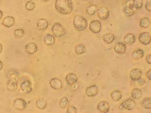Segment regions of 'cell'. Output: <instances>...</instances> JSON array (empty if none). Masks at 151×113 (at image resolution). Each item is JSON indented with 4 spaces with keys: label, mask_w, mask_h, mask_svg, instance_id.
Wrapping results in <instances>:
<instances>
[{
    "label": "cell",
    "mask_w": 151,
    "mask_h": 113,
    "mask_svg": "<svg viewBox=\"0 0 151 113\" xmlns=\"http://www.w3.org/2000/svg\"><path fill=\"white\" fill-rule=\"evenodd\" d=\"M55 7L58 13L63 15L71 14L74 9L72 0H56Z\"/></svg>",
    "instance_id": "obj_1"
},
{
    "label": "cell",
    "mask_w": 151,
    "mask_h": 113,
    "mask_svg": "<svg viewBox=\"0 0 151 113\" xmlns=\"http://www.w3.org/2000/svg\"><path fill=\"white\" fill-rule=\"evenodd\" d=\"M73 25L76 30L83 31L87 27V21L83 16L76 15L73 20Z\"/></svg>",
    "instance_id": "obj_2"
},
{
    "label": "cell",
    "mask_w": 151,
    "mask_h": 113,
    "mask_svg": "<svg viewBox=\"0 0 151 113\" xmlns=\"http://www.w3.org/2000/svg\"><path fill=\"white\" fill-rule=\"evenodd\" d=\"M52 31L54 36L57 37H62L67 34V31L59 23H56L52 27Z\"/></svg>",
    "instance_id": "obj_3"
},
{
    "label": "cell",
    "mask_w": 151,
    "mask_h": 113,
    "mask_svg": "<svg viewBox=\"0 0 151 113\" xmlns=\"http://www.w3.org/2000/svg\"><path fill=\"white\" fill-rule=\"evenodd\" d=\"M136 107V103L133 99H129L124 101H123L122 103L120 105L119 108L120 109H125L131 111L134 109Z\"/></svg>",
    "instance_id": "obj_4"
},
{
    "label": "cell",
    "mask_w": 151,
    "mask_h": 113,
    "mask_svg": "<svg viewBox=\"0 0 151 113\" xmlns=\"http://www.w3.org/2000/svg\"><path fill=\"white\" fill-rule=\"evenodd\" d=\"M101 23L98 20H93L90 23L89 29L94 33H98L101 30Z\"/></svg>",
    "instance_id": "obj_5"
},
{
    "label": "cell",
    "mask_w": 151,
    "mask_h": 113,
    "mask_svg": "<svg viewBox=\"0 0 151 113\" xmlns=\"http://www.w3.org/2000/svg\"><path fill=\"white\" fill-rule=\"evenodd\" d=\"M139 40L142 44L147 45L151 43V35L147 32H143L139 34Z\"/></svg>",
    "instance_id": "obj_6"
},
{
    "label": "cell",
    "mask_w": 151,
    "mask_h": 113,
    "mask_svg": "<svg viewBox=\"0 0 151 113\" xmlns=\"http://www.w3.org/2000/svg\"><path fill=\"white\" fill-rule=\"evenodd\" d=\"M14 106L18 111H23L26 109L27 103L24 99L18 98L14 101Z\"/></svg>",
    "instance_id": "obj_7"
},
{
    "label": "cell",
    "mask_w": 151,
    "mask_h": 113,
    "mask_svg": "<svg viewBox=\"0 0 151 113\" xmlns=\"http://www.w3.org/2000/svg\"><path fill=\"white\" fill-rule=\"evenodd\" d=\"M110 14V11L106 7H102L99 8L98 10V16L101 20H106L109 17Z\"/></svg>",
    "instance_id": "obj_8"
},
{
    "label": "cell",
    "mask_w": 151,
    "mask_h": 113,
    "mask_svg": "<svg viewBox=\"0 0 151 113\" xmlns=\"http://www.w3.org/2000/svg\"><path fill=\"white\" fill-rule=\"evenodd\" d=\"M142 71L140 68H134L130 72V77L133 81H139L141 78Z\"/></svg>",
    "instance_id": "obj_9"
},
{
    "label": "cell",
    "mask_w": 151,
    "mask_h": 113,
    "mask_svg": "<svg viewBox=\"0 0 151 113\" xmlns=\"http://www.w3.org/2000/svg\"><path fill=\"white\" fill-rule=\"evenodd\" d=\"M20 87L22 91L26 93H30L32 90V83L28 80H25L21 83Z\"/></svg>",
    "instance_id": "obj_10"
},
{
    "label": "cell",
    "mask_w": 151,
    "mask_h": 113,
    "mask_svg": "<svg viewBox=\"0 0 151 113\" xmlns=\"http://www.w3.org/2000/svg\"><path fill=\"white\" fill-rule=\"evenodd\" d=\"M50 86L53 89L58 90L62 89L63 87L62 81L58 78H54L50 81Z\"/></svg>",
    "instance_id": "obj_11"
},
{
    "label": "cell",
    "mask_w": 151,
    "mask_h": 113,
    "mask_svg": "<svg viewBox=\"0 0 151 113\" xmlns=\"http://www.w3.org/2000/svg\"><path fill=\"white\" fill-rule=\"evenodd\" d=\"M98 93V89L97 85H93L88 87L85 91L86 95L89 97H93L97 95Z\"/></svg>",
    "instance_id": "obj_12"
},
{
    "label": "cell",
    "mask_w": 151,
    "mask_h": 113,
    "mask_svg": "<svg viewBox=\"0 0 151 113\" xmlns=\"http://www.w3.org/2000/svg\"><path fill=\"white\" fill-rule=\"evenodd\" d=\"M114 50L115 52L119 54L125 53L127 51V46L124 43L118 42L115 44L114 47Z\"/></svg>",
    "instance_id": "obj_13"
},
{
    "label": "cell",
    "mask_w": 151,
    "mask_h": 113,
    "mask_svg": "<svg viewBox=\"0 0 151 113\" xmlns=\"http://www.w3.org/2000/svg\"><path fill=\"white\" fill-rule=\"evenodd\" d=\"M97 109L101 113H107L110 111V104L107 101H101L98 105Z\"/></svg>",
    "instance_id": "obj_14"
},
{
    "label": "cell",
    "mask_w": 151,
    "mask_h": 113,
    "mask_svg": "<svg viewBox=\"0 0 151 113\" xmlns=\"http://www.w3.org/2000/svg\"><path fill=\"white\" fill-rule=\"evenodd\" d=\"M3 25L7 28H10L14 25L15 19L12 16H7L4 18L2 22Z\"/></svg>",
    "instance_id": "obj_15"
},
{
    "label": "cell",
    "mask_w": 151,
    "mask_h": 113,
    "mask_svg": "<svg viewBox=\"0 0 151 113\" xmlns=\"http://www.w3.org/2000/svg\"><path fill=\"white\" fill-rule=\"evenodd\" d=\"M37 46L34 43H30L25 46L26 51L29 54H33L37 51Z\"/></svg>",
    "instance_id": "obj_16"
},
{
    "label": "cell",
    "mask_w": 151,
    "mask_h": 113,
    "mask_svg": "<svg viewBox=\"0 0 151 113\" xmlns=\"http://www.w3.org/2000/svg\"><path fill=\"white\" fill-rule=\"evenodd\" d=\"M48 22L44 19H41L38 20L37 24V28L40 31H44L48 28Z\"/></svg>",
    "instance_id": "obj_17"
},
{
    "label": "cell",
    "mask_w": 151,
    "mask_h": 113,
    "mask_svg": "<svg viewBox=\"0 0 151 113\" xmlns=\"http://www.w3.org/2000/svg\"><path fill=\"white\" fill-rule=\"evenodd\" d=\"M44 42L46 45H52L55 42V38L52 34H46L44 37Z\"/></svg>",
    "instance_id": "obj_18"
},
{
    "label": "cell",
    "mask_w": 151,
    "mask_h": 113,
    "mask_svg": "<svg viewBox=\"0 0 151 113\" xmlns=\"http://www.w3.org/2000/svg\"><path fill=\"white\" fill-rule=\"evenodd\" d=\"M66 81L67 83L69 85H71L73 83L77 82L78 77L76 74L73 73L68 74L66 77Z\"/></svg>",
    "instance_id": "obj_19"
},
{
    "label": "cell",
    "mask_w": 151,
    "mask_h": 113,
    "mask_svg": "<svg viewBox=\"0 0 151 113\" xmlns=\"http://www.w3.org/2000/svg\"><path fill=\"white\" fill-rule=\"evenodd\" d=\"M124 41L127 44L131 45L135 41V37L133 33H129L125 35L124 38Z\"/></svg>",
    "instance_id": "obj_20"
},
{
    "label": "cell",
    "mask_w": 151,
    "mask_h": 113,
    "mask_svg": "<svg viewBox=\"0 0 151 113\" xmlns=\"http://www.w3.org/2000/svg\"><path fill=\"white\" fill-rule=\"evenodd\" d=\"M144 55V52L143 50L141 49H138L137 50H135L132 53L131 56L132 58H133L135 60H139L143 58Z\"/></svg>",
    "instance_id": "obj_21"
},
{
    "label": "cell",
    "mask_w": 151,
    "mask_h": 113,
    "mask_svg": "<svg viewBox=\"0 0 151 113\" xmlns=\"http://www.w3.org/2000/svg\"><path fill=\"white\" fill-rule=\"evenodd\" d=\"M8 78L9 81L17 82L19 79V74L15 70H11L8 72Z\"/></svg>",
    "instance_id": "obj_22"
},
{
    "label": "cell",
    "mask_w": 151,
    "mask_h": 113,
    "mask_svg": "<svg viewBox=\"0 0 151 113\" xmlns=\"http://www.w3.org/2000/svg\"><path fill=\"white\" fill-rule=\"evenodd\" d=\"M131 97L135 99H139L141 98L143 93L141 89L135 88L132 91L131 93Z\"/></svg>",
    "instance_id": "obj_23"
},
{
    "label": "cell",
    "mask_w": 151,
    "mask_h": 113,
    "mask_svg": "<svg viewBox=\"0 0 151 113\" xmlns=\"http://www.w3.org/2000/svg\"><path fill=\"white\" fill-rule=\"evenodd\" d=\"M7 88L10 91H16L18 88V84L16 81H8L7 85Z\"/></svg>",
    "instance_id": "obj_24"
},
{
    "label": "cell",
    "mask_w": 151,
    "mask_h": 113,
    "mask_svg": "<svg viewBox=\"0 0 151 113\" xmlns=\"http://www.w3.org/2000/svg\"><path fill=\"white\" fill-rule=\"evenodd\" d=\"M103 39L104 41L106 43L111 44L113 42V41L115 39V36L112 33H107V34L104 35L103 37Z\"/></svg>",
    "instance_id": "obj_25"
},
{
    "label": "cell",
    "mask_w": 151,
    "mask_h": 113,
    "mask_svg": "<svg viewBox=\"0 0 151 113\" xmlns=\"http://www.w3.org/2000/svg\"><path fill=\"white\" fill-rule=\"evenodd\" d=\"M111 97L114 101H119L122 98V93L119 91L116 90L112 93L111 94Z\"/></svg>",
    "instance_id": "obj_26"
},
{
    "label": "cell",
    "mask_w": 151,
    "mask_h": 113,
    "mask_svg": "<svg viewBox=\"0 0 151 113\" xmlns=\"http://www.w3.org/2000/svg\"><path fill=\"white\" fill-rule=\"evenodd\" d=\"M123 13L124 15L127 17H129L133 16V15L135 13L133 9L129 8V7L127 6H125V7L123 8Z\"/></svg>",
    "instance_id": "obj_27"
},
{
    "label": "cell",
    "mask_w": 151,
    "mask_h": 113,
    "mask_svg": "<svg viewBox=\"0 0 151 113\" xmlns=\"http://www.w3.org/2000/svg\"><path fill=\"white\" fill-rule=\"evenodd\" d=\"M150 20L149 18H143L141 19L140 22H139V25L141 28L146 29L148 28L150 25Z\"/></svg>",
    "instance_id": "obj_28"
},
{
    "label": "cell",
    "mask_w": 151,
    "mask_h": 113,
    "mask_svg": "<svg viewBox=\"0 0 151 113\" xmlns=\"http://www.w3.org/2000/svg\"><path fill=\"white\" fill-rule=\"evenodd\" d=\"M36 105L37 107L40 110H44L47 105V103L44 99H39L36 101Z\"/></svg>",
    "instance_id": "obj_29"
},
{
    "label": "cell",
    "mask_w": 151,
    "mask_h": 113,
    "mask_svg": "<svg viewBox=\"0 0 151 113\" xmlns=\"http://www.w3.org/2000/svg\"><path fill=\"white\" fill-rule=\"evenodd\" d=\"M141 105L146 109H150L151 108V97H147L141 101Z\"/></svg>",
    "instance_id": "obj_30"
},
{
    "label": "cell",
    "mask_w": 151,
    "mask_h": 113,
    "mask_svg": "<svg viewBox=\"0 0 151 113\" xmlns=\"http://www.w3.org/2000/svg\"><path fill=\"white\" fill-rule=\"evenodd\" d=\"M97 6L94 4H92L86 8V13L89 15H93L97 11Z\"/></svg>",
    "instance_id": "obj_31"
},
{
    "label": "cell",
    "mask_w": 151,
    "mask_h": 113,
    "mask_svg": "<svg viewBox=\"0 0 151 113\" xmlns=\"http://www.w3.org/2000/svg\"><path fill=\"white\" fill-rule=\"evenodd\" d=\"M86 51V50L85 47L82 44H79L76 46V53L77 54H79V55L85 53Z\"/></svg>",
    "instance_id": "obj_32"
},
{
    "label": "cell",
    "mask_w": 151,
    "mask_h": 113,
    "mask_svg": "<svg viewBox=\"0 0 151 113\" xmlns=\"http://www.w3.org/2000/svg\"><path fill=\"white\" fill-rule=\"evenodd\" d=\"M133 7L135 9L139 10H140L143 5V0H133Z\"/></svg>",
    "instance_id": "obj_33"
},
{
    "label": "cell",
    "mask_w": 151,
    "mask_h": 113,
    "mask_svg": "<svg viewBox=\"0 0 151 113\" xmlns=\"http://www.w3.org/2000/svg\"><path fill=\"white\" fill-rule=\"evenodd\" d=\"M14 35L16 37L20 38L24 36L25 32L22 29H17L14 30Z\"/></svg>",
    "instance_id": "obj_34"
},
{
    "label": "cell",
    "mask_w": 151,
    "mask_h": 113,
    "mask_svg": "<svg viewBox=\"0 0 151 113\" xmlns=\"http://www.w3.org/2000/svg\"><path fill=\"white\" fill-rule=\"evenodd\" d=\"M69 105V101L68 99L66 97H64L61 99L60 102V106L63 109H65L68 107Z\"/></svg>",
    "instance_id": "obj_35"
},
{
    "label": "cell",
    "mask_w": 151,
    "mask_h": 113,
    "mask_svg": "<svg viewBox=\"0 0 151 113\" xmlns=\"http://www.w3.org/2000/svg\"><path fill=\"white\" fill-rule=\"evenodd\" d=\"M25 8L28 11H32L35 8V4L32 1H29L26 3Z\"/></svg>",
    "instance_id": "obj_36"
},
{
    "label": "cell",
    "mask_w": 151,
    "mask_h": 113,
    "mask_svg": "<svg viewBox=\"0 0 151 113\" xmlns=\"http://www.w3.org/2000/svg\"><path fill=\"white\" fill-rule=\"evenodd\" d=\"M67 112L69 113H76L77 112V109L74 106H70L68 107Z\"/></svg>",
    "instance_id": "obj_37"
},
{
    "label": "cell",
    "mask_w": 151,
    "mask_h": 113,
    "mask_svg": "<svg viewBox=\"0 0 151 113\" xmlns=\"http://www.w3.org/2000/svg\"><path fill=\"white\" fill-rule=\"evenodd\" d=\"M145 8L148 11H151V0H147L145 5Z\"/></svg>",
    "instance_id": "obj_38"
},
{
    "label": "cell",
    "mask_w": 151,
    "mask_h": 113,
    "mask_svg": "<svg viewBox=\"0 0 151 113\" xmlns=\"http://www.w3.org/2000/svg\"><path fill=\"white\" fill-rule=\"evenodd\" d=\"M70 85V88H71L72 90H73V91H76V89H77L78 88V87H79V85H78V83L77 82L73 83V84Z\"/></svg>",
    "instance_id": "obj_39"
},
{
    "label": "cell",
    "mask_w": 151,
    "mask_h": 113,
    "mask_svg": "<svg viewBox=\"0 0 151 113\" xmlns=\"http://www.w3.org/2000/svg\"><path fill=\"white\" fill-rule=\"evenodd\" d=\"M146 62H147L148 64H151V54H148L147 56H146Z\"/></svg>",
    "instance_id": "obj_40"
},
{
    "label": "cell",
    "mask_w": 151,
    "mask_h": 113,
    "mask_svg": "<svg viewBox=\"0 0 151 113\" xmlns=\"http://www.w3.org/2000/svg\"><path fill=\"white\" fill-rule=\"evenodd\" d=\"M146 75L147 76L148 78L149 79L150 81H151V70H150L148 72H147Z\"/></svg>",
    "instance_id": "obj_41"
},
{
    "label": "cell",
    "mask_w": 151,
    "mask_h": 113,
    "mask_svg": "<svg viewBox=\"0 0 151 113\" xmlns=\"http://www.w3.org/2000/svg\"><path fill=\"white\" fill-rule=\"evenodd\" d=\"M3 63L0 60V70H2L3 68Z\"/></svg>",
    "instance_id": "obj_42"
},
{
    "label": "cell",
    "mask_w": 151,
    "mask_h": 113,
    "mask_svg": "<svg viewBox=\"0 0 151 113\" xmlns=\"http://www.w3.org/2000/svg\"><path fill=\"white\" fill-rule=\"evenodd\" d=\"M3 16V13L2 11L0 10V20L2 19Z\"/></svg>",
    "instance_id": "obj_43"
},
{
    "label": "cell",
    "mask_w": 151,
    "mask_h": 113,
    "mask_svg": "<svg viewBox=\"0 0 151 113\" xmlns=\"http://www.w3.org/2000/svg\"><path fill=\"white\" fill-rule=\"evenodd\" d=\"M3 50V46H2V44L0 43V54L1 53Z\"/></svg>",
    "instance_id": "obj_44"
},
{
    "label": "cell",
    "mask_w": 151,
    "mask_h": 113,
    "mask_svg": "<svg viewBox=\"0 0 151 113\" xmlns=\"http://www.w3.org/2000/svg\"><path fill=\"white\" fill-rule=\"evenodd\" d=\"M41 1L44 3H47V2H49L50 0H41Z\"/></svg>",
    "instance_id": "obj_45"
},
{
    "label": "cell",
    "mask_w": 151,
    "mask_h": 113,
    "mask_svg": "<svg viewBox=\"0 0 151 113\" xmlns=\"http://www.w3.org/2000/svg\"><path fill=\"white\" fill-rule=\"evenodd\" d=\"M81 1H88L89 0H81Z\"/></svg>",
    "instance_id": "obj_46"
}]
</instances>
